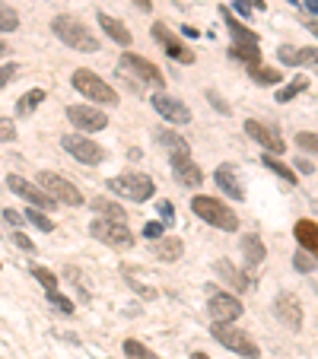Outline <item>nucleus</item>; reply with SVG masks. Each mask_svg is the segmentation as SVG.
Returning <instances> with one entry per match:
<instances>
[{
	"label": "nucleus",
	"instance_id": "nucleus-40",
	"mask_svg": "<svg viewBox=\"0 0 318 359\" xmlns=\"http://www.w3.org/2000/svg\"><path fill=\"white\" fill-rule=\"evenodd\" d=\"M48 302H51L54 308H61L64 315H70V312H74V302H70V299H64V296H61V292H58V290H54V292H48Z\"/></svg>",
	"mask_w": 318,
	"mask_h": 359
},
{
	"label": "nucleus",
	"instance_id": "nucleus-18",
	"mask_svg": "<svg viewBox=\"0 0 318 359\" xmlns=\"http://www.w3.org/2000/svg\"><path fill=\"white\" fill-rule=\"evenodd\" d=\"M156 143L169 153V159H185V156H191L188 140H182V137L175 134V131H169V128H159V131H156Z\"/></svg>",
	"mask_w": 318,
	"mask_h": 359
},
{
	"label": "nucleus",
	"instance_id": "nucleus-50",
	"mask_svg": "<svg viewBox=\"0 0 318 359\" xmlns=\"http://www.w3.org/2000/svg\"><path fill=\"white\" fill-rule=\"evenodd\" d=\"M207 96H210V102L217 105V108H220V112H229V105H223V102H220V96H217V92H207Z\"/></svg>",
	"mask_w": 318,
	"mask_h": 359
},
{
	"label": "nucleus",
	"instance_id": "nucleus-10",
	"mask_svg": "<svg viewBox=\"0 0 318 359\" xmlns=\"http://www.w3.org/2000/svg\"><path fill=\"white\" fill-rule=\"evenodd\" d=\"M67 118L76 131L83 134H96V131H106L108 128V118L102 108H92V105H70L67 108Z\"/></svg>",
	"mask_w": 318,
	"mask_h": 359
},
{
	"label": "nucleus",
	"instance_id": "nucleus-35",
	"mask_svg": "<svg viewBox=\"0 0 318 359\" xmlns=\"http://www.w3.org/2000/svg\"><path fill=\"white\" fill-rule=\"evenodd\" d=\"M277 58H281L283 64H290V67H299V64H303V48L281 45V51H277Z\"/></svg>",
	"mask_w": 318,
	"mask_h": 359
},
{
	"label": "nucleus",
	"instance_id": "nucleus-27",
	"mask_svg": "<svg viewBox=\"0 0 318 359\" xmlns=\"http://www.w3.org/2000/svg\"><path fill=\"white\" fill-rule=\"evenodd\" d=\"M38 102H45V92H42V90H29L26 96L16 99V115H19V118L32 115V112L38 108Z\"/></svg>",
	"mask_w": 318,
	"mask_h": 359
},
{
	"label": "nucleus",
	"instance_id": "nucleus-4",
	"mask_svg": "<svg viewBox=\"0 0 318 359\" xmlns=\"http://www.w3.org/2000/svg\"><path fill=\"white\" fill-rule=\"evenodd\" d=\"M210 334H213L217 344H223L226 350L239 353V356H245V359H258V356H261V350H258V344L249 337V331H239V328H233V324H226V322H213Z\"/></svg>",
	"mask_w": 318,
	"mask_h": 359
},
{
	"label": "nucleus",
	"instance_id": "nucleus-24",
	"mask_svg": "<svg viewBox=\"0 0 318 359\" xmlns=\"http://www.w3.org/2000/svg\"><path fill=\"white\" fill-rule=\"evenodd\" d=\"M182 251H185V245H182V239H156V245H153V255L159 258V261H178L182 258Z\"/></svg>",
	"mask_w": 318,
	"mask_h": 359
},
{
	"label": "nucleus",
	"instance_id": "nucleus-38",
	"mask_svg": "<svg viewBox=\"0 0 318 359\" xmlns=\"http://www.w3.org/2000/svg\"><path fill=\"white\" fill-rule=\"evenodd\" d=\"M293 267L299 270V274H309V270H315V267H318V258H315V255H309V251L303 248V251H299V255L293 258Z\"/></svg>",
	"mask_w": 318,
	"mask_h": 359
},
{
	"label": "nucleus",
	"instance_id": "nucleus-23",
	"mask_svg": "<svg viewBox=\"0 0 318 359\" xmlns=\"http://www.w3.org/2000/svg\"><path fill=\"white\" fill-rule=\"evenodd\" d=\"M213 270H217V274H220L223 280H226L229 286H233V290H239V292H245L251 286V280H249V274H242V270L239 267H233V264L229 261H217L213 264Z\"/></svg>",
	"mask_w": 318,
	"mask_h": 359
},
{
	"label": "nucleus",
	"instance_id": "nucleus-33",
	"mask_svg": "<svg viewBox=\"0 0 318 359\" xmlns=\"http://www.w3.org/2000/svg\"><path fill=\"white\" fill-rule=\"evenodd\" d=\"M124 356L128 359H159L153 350H147L144 344H137V340H124Z\"/></svg>",
	"mask_w": 318,
	"mask_h": 359
},
{
	"label": "nucleus",
	"instance_id": "nucleus-22",
	"mask_svg": "<svg viewBox=\"0 0 318 359\" xmlns=\"http://www.w3.org/2000/svg\"><path fill=\"white\" fill-rule=\"evenodd\" d=\"M220 16L226 19L229 26V35H233V45H258V35L251 29H245L239 19H235L233 13H229V7H220Z\"/></svg>",
	"mask_w": 318,
	"mask_h": 359
},
{
	"label": "nucleus",
	"instance_id": "nucleus-9",
	"mask_svg": "<svg viewBox=\"0 0 318 359\" xmlns=\"http://www.w3.org/2000/svg\"><path fill=\"white\" fill-rule=\"evenodd\" d=\"M124 70H128L131 76H137V80H144V83H153V90H162V74H159V67L153 64V60H147V58H140V54H134V51H124L122 54V60H118Z\"/></svg>",
	"mask_w": 318,
	"mask_h": 359
},
{
	"label": "nucleus",
	"instance_id": "nucleus-52",
	"mask_svg": "<svg viewBox=\"0 0 318 359\" xmlns=\"http://www.w3.org/2000/svg\"><path fill=\"white\" fill-rule=\"evenodd\" d=\"M303 3H306V10H309V13L318 16V0H303Z\"/></svg>",
	"mask_w": 318,
	"mask_h": 359
},
{
	"label": "nucleus",
	"instance_id": "nucleus-46",
	"mask_svg": "<svg viewBox=\"0 0 318 359\" xmlns=\"http://www.w3.org/2000/svg\"><path fill=\"white\" fill-rule=\"evenodd\" d=\"M159 213H162L166 226H172V219H175V213H172V201H159Z\"/></svg>",
	"mask_w": 318,
	"mask_h": 359
},
{
	"label": "nucleus",
	"instance_id": "nucleus-55",
	"mask_svg": "<svg viewBox=\"0 0 318 359\" xmlns=\"http://www.w3.org/2000/svg\"><path fill=\"white\" fill-rule=\"evenodd\" d=\"M249 3H251L255 10H265V0H249Z\"/></svg>",
	"mask_w": 318,
	"mask_h": 359
},
{
	"label": "nucleus",
	"instance_id": "nucleus-41",
	"mask_svg": "<svg viewBox=\"0 0 318 359\" xmlns=\"http://www.w3.org/2000/svg\"><path fill=\"white\" fill-rule=\"evenodd\" d=\"M16 140V124L10 118H0V143Z\"/></svg>",
	"mask_w": 318,
	"mask_h": 359
},
{
	"label": "nucleus",
	"instance_id": "nucleus-43",
	"mask_svg": "<svg viewBox=\"0 0 318 359\" xmlns=\"http://www.w3.org/2000/svg\"><path fill=\"white\" fill-rule=\"evenodd\" d=\"M162 229H166L162 223H147V226H144V239H150V242L162 239Z\"/></svg>",
	"mask_w": 318,
	"mask_h": 359
},
{
	"label": "nucleus",
	"instance_id": "nucleus-6",
	"mask_svg": "<svg viewBox=\"0 0 318 359\" xmlns=\"http://www.w3.org/2000/svg\"><path fill=\"white\" fill-rule=\"evenodd\" d=\"M92 239L106 242V245L112 248H131L134 245V235H131L128 223H122V219H106V217H96L90 226Z\"/></svg>",
	"mask_w": 318,
	"mask_h": 359
},
{
	"label": "nucleus",
	"instance_id": "nucleus-48",
	"mask_svg": "<svg viewBox=\"0 0 318 359\" xmlns=\"http://www.w3.org/2000/svg\"><path fill=\"white\" fill-rule=\"evenodd\" d=\"M296 169H299L303 175H312V172H315V165H312L309 159H296Z\"/></svg>",
	"mask_w": 318,
	"mask_h": 359
},
{
	"label": "nucleus",
	"instance_id": "nucleus-34",
	"mask_svg": "<svg viewBox=\"0 0 318 359\" xmlns=\"http://www.w3.org/2000/svg\"><path fill=\"white\" fill-rule=\"evenodd\" d=\"M32 277H35L38 283L45 286V292H54V290H58V277H54L48 267H38V264H35V267H32Z\"/></svg>",
	"mask_w": 318,
	"mask_h": 359
},
{
	"label": "nucleus",
	"instance_id": "nucleus-20",
	"mask_svg": "<svg viewBox=\"0 0 318 359\" xmlns=\"http://www.w3.org/2000/svg\"><path fill=\"white\" fill-rule=\"evenodd\" d=\"M172 172H175V178L182 181V185H188V187L204 185V172H201V165L191 162V156H185V159H172Z\"/></svg>",
	"mask_w": 318,
	"mask_h": 359
},
{
	"label": "nucleus",
	"instance_id": "nucleus-54",
	"mask_svg": "<svg viewBox=\"0 0 318 359\" xmlns=\"http://www.w3.org/2000/svg\"><path fill=\"white\" fill-rule=\"evenodd\" d=\"M309 32L318 38V19H312V23H309Z\"/></svg>",
	"mask_w": 318,
	"mask_h": 359
},
{
	"label": "nucleus",
	"instance_id": "nucleus-53",
	"mask_svg": "<svg viewBox=\"0 0 318 359\" xmlns=\"http://www.w3.org/2000/svg\"><path fill=\"white\" fill-rule=\"evenodd\" d=\"M182 32H185V35H188V38H197V35H201V32H197L194 26H182Z\"/></svg>",
	"mask_w": 318,
	"mask_h": 359
},
{
	"label": "nucleus",
	"instance_id": "nucleus-36",
	"mask_svg": "<svg viewBox=\"0 0 318 359\" xmlns=\"http://www.w3.org/2000/svg\"><path fill=\"white\" fill-rule=\"evenodd\" d=\"M26 219H29L32 226H38L42 232H51V229H54V223H51V219H48L38 207H29V210H26Z\"/></svg>",
	"mask_w": 318,
	"mask_h": 359
},
{
	"label": "nucleus",
	"instance_id": "nucleus-30",
	"mask_svg": "<svg viewBox=\"0 0 318 359\" xmlns=\"http://www.w3.org/2000/svg\"><path fill=\"white\" fill-rule=\"evenodd\" d=\"M306 90H309V80H306V76H296V80H290L287 86L277 92V102H290V99H296L299 92H306Z\"/></svg>",
	"mask_w": 318,
	"mask_h": 359
},
{
	"label": "nucleus",
	"instance_id": "nucleus-15",
	"mask_svg": "<svg viewBox=\"0 0 318 359\" xmlns=\"http://www.w3.org/2000/svg\"><path fill=\"white\" fill-rule=\"evenodd\" d=\"M153 108H156V112L162 115L166 121H172V124H188V121H191L188 105H185L182 99L166 96V92H153Z\"/></svg>",
	"mask_w": 318,
	"mask_h": 359
},
{
	"label": "nucleus",
	"instance_id": "nucleus-42",
	"mask_svg": "<svg viewBox=\"0 0 318 359\" xmlns=\"http://www.w3.org/2000/svg\"><path fill=\"white\" fill-rule=\"evenodd\" d=\"M16 74H19V67H16V64H3V67H0V90H3V86H10V83L16 80Z\"/></svg>",
	"mask_w": 318,
	"mask_h": 359
},
{
	"label": "nucleus",
	"instance_id": "nucleus-11",
	"mask_svg": "<svg viewBox=\"0 0 318 359\" xmlns=\"http://www.w3.org/2000/svg\"><path fill=\"white\" fill-rule=\"evenodd\" d=\"M153 38L162 45V51H166L172 60H178V64H194V51H191L188 45H182L178 35H175L166 23H153Z\"/></svg>",
	"mask_w": 318,
	"mask_h": 359
},
{
	"label": "nucleus",
	"instance_id": "nucleus-19",
	"mask_svg": "<svg viewBox=\"0 0 318 359\" xmlns=\"http://www.w3.org/2000/svg\"><path fill=\"white\" fill-rule=\"evenodd\" d=\"M99 26H102V32H106L108 38H112V42H118V45L122 48H131V42H134V35H131L128 32V26L122 23V19H115V16H108V13H102V10H99Z\"/></svg>",
	"mask_w": 318,
	"mask_h": 359
},
{
	"label": "nucleus",
	"instance_id": "nucleus-29",
	"mask_svg": "<svg viewBox=\"0 0 318 359\" xmlns=\"http://www.w3.org/2000/svg\"><path fill=\"white\" fill-rule=\"evenodd\" d=\"M92 210H96V217H106V219H122V223H128V213H124L118 203H112V201H92Z\"/></svg>",
	"mask_w": 318,
	"mask_h": 359
},
{
	"label": "nucleus",
	"instance_id": "nucleus-31",
	"mask_svg": "<svg viewBox=\"0 0 318 359\" xmlns=\"http://www.w3.org/2000/svg\"><path fill=\"white\" fill-rule=\"evenodd\" d=\"M265 165H267V169H271L274 175H281V178L287 181V185H296V181H299V178H296V172H293V169H290V165H283L281 159H274V156H265Z\"/></svg>",
	"mask_w": 318,
	"mask_h": 359
},
{
	"label": "nucleus",
	"instance_id": "nucleus-13",
	"mask_svg": "<svg viewBox=\"0 0 318 359\" xmlns=\"http://www.w3.org/2000/svg\"><path fill=\"white\" fill-rule=\"evenodd\" d=\"M207 312H210L213 322L233 324V322H239V318H242V302L235 299V296H229V292H213Z\"/></svg>",
	"mask_w": 318,
	"mask_h": 359
},
{
	"label": "nucleus",
	"instance_id": "nucleus-45",
	"mask_svg": "<svg viewBox=\"0 0 318 359\" xmlns=\"http://www.w3.org/2000/svg\"><path fill=\"white\" fill-rule=\"evenodd\" d=\"M3 219H7L10 226H26V223H29L26 213H16V210H3Z\"/></svg>",
	"mask_w": 318,
	"mask_h": 359
},
{
	"label": "nucleus",
	"instance_id": "nucleus-21",
	"mask_svg": "<svg viewBox=\"0 0 318 359\" xmlns=\"http://www.w3.org/2000/svg\"><path fill=\"white\" fill-rule=\"evenodd\" d=\"M293 235L309 255L318 258V223L315 219H299V223L293 226Z\"/></svg>",
	"mask_w": 318,
	"mask_h": 359
},
{
	"label": "nucleus",
	"instance_id": "nucleus-14",
	"mask_svg": "<svg viewBox=\"0 0 318 359\" xmlns=\"http://www.w3.org/2000/svg\"><path fill=\"white\" fill-rule=\"evenodd\" d=\"M245 134H249L251 140L261 143L267 153H283V150H287V143H283L281 131H274L271 124H261V121H255V118L245 121Z\"/></svg>",
	"mask_w": 318,
	"mask_h": 359
},
{
	"label": "nucleus",
	"instance_id": "nucleus-17",
	"mask_svg": "<svg viewBox=\"0 0 318 359\" xmlns=\"http://www.w3.org/2000/svg\"><path fill=\"white\" fill-rule=\"evenodd\" d=\"M213 181H217L223 194H229L233 201H242L245 197V187H242V181H239V175H235L233 165H220V169L213 172Z\"/></svg>",
	"mask_w": 318,
	"mask_h": 359
},
{
	"label": "nucleus",
	"instance_id": "nucleus-16",
	"mask_svg": "<svg viewBox=\"0 0 318 359\" xmlns=\"http://www.w3.org/2000/svg\"><path fill=\"white\" fill-rule=\"evenodd\" d=\"M277 315H281V322L290 331L303 328V306H299V299H296L293 292H283L281 299H277Z\"/></svg>",
	"mask_w": 318,
	"mask_h": 359
},
{
	"label": "nucleus",
	"instance_id": "nucleus-7",
	"mask_svg": "<svg viewBox=\"0 0 318 359\" xmlns=\"http://www.w3.org/2000/svg\"><path fill=\"white\" fill-rule=\"evenodd\" d=\"M38 185L45 187L58 203H64V207H80V203H83V194L76 191V185H70V181L61 178L58 172H38Z\"/></svg>",
	"mask_w": 318,
	"mask_h": 359
},
{
	"label": "nucleus",
	"instance_id": "nucleus-1",
	"mask_svg": "<svg viewBox=\"0 0 318 359\" xmlns=\"http://www.w3.org/2000/svg\"><path fill=\"white\" fill-rule=\"evenodd\" d=\"M51 32L58 38H61L64 45L67 48H74V51H83V54H92V51H99V42H96V35H92L90 29H86L76 16H67V13H61V16H54L51 19Z\"/></svg>",
	"mask_w": 318,
	"mask_h": 359
},
{
	"label": "nucleus",
	"instance_id": "nucleus-37",
	"mask_svg": "<svg viewBox=\"0 0 318 359\" xmlns=\"http://www.w3.org/2000/svg\"><path fill=\"white\" fill-rule=\"evenodd\" d=\"M16 29H19V16L0 3V32H16Z\"/></svg>",
	"mask_w": 318,
	"mask_h": 359
},
{
	"label": "nucleus",
	"instance_id": "nucleus-57",
	"mask_svg": "<svg viewBox=\"0 0 318 359\" xmlns=\"http://www.w3.org/2000/svg\"><path fill=\"white\" fill-rule=\"evenodd\" d=\"M3 54H7V45H3V42H0V58H3Z\"/></svg>",
	"mask_w": 318,
	"mask_h": 359
},
{
	"label": "nucleus",
	"instance_id": "nucleus-5",
	"mask_svg": "<svg viewBox=\"0 0 318 359\" xmlns=\"http://www.w3.org/2000/svg\"><path fill=\"white\" fill-rule=\"evenodd\" d=\"M108 187H112L115 194L128 197V201L144 203V201H150L153 197L156 181H153L150 175H144V172H128V175H115V178H108Z\"/></svg>",
	"mask_w": 318,
	"mask_h": 359
},
{
	"label": "nucleus",
	"instance_id": "nucleus-44",
	"mask_svg": "<svg viewBox=\"0 0 318 359\" xmlns=\"http://www.w3.org/2000/svg\"><path fill=\"white\" fill-rule=\"evenodd\" d=\"M303 64L318 74V48H306V51H303Z\"/></svg>",
	"mask_w": 318,
	"mask_h": 359
},
{
	"label": "nucleus",
	"instance_id": "nucleus-25",
	"mask_svg": "<svg viewBox=\"0 0 318 359\" xmlns=\"http://www.w3.org/2000/svg\"><path fill=\"white\" fill-rule=\"evenodd\" d=\"M242 255H245V264H249V267H255V264H261L265 261V242L258 239V235H245L242 239Z\"/></svg>",
	"mask_w": 318,
	"mask_h": 359
},
{
	"label": "nucleus",
	"instance_id": "nucleus-49",
	"mask_svg": "<svg viewBox=\"0 0 318 359\" xmlns=\"http://www.w3.org/2000/svg\"><path fill=\"white\" fill-rule=\"evenodd\" d=\"M235 10H239V13H245V16H249L251 10H255V7H251L249 0H235Z\"/></svg>",
	"mask_w": 318,
	"mask_h": 359
},
{
	"label": "nucleus",
	"instance_id": "nucleus-56",
	"mask_svg": "<svg viewBox=\"0 0 318 359\" xmlns=\"http://www.w3.org/2000/svg\"><path fill=\"white\" fill-rule=\"evenodd\" d=\"M191 359H210L207 353H191Z\"/></svg>",
	"mask_w": 318,
	"mask_h": 359
},
{
	"label": "nucleus",
	"instance_id": "nucleus-12",
	"mask_svg": "<svg viewBox=\"0 0 318 359\" xmlns=\"http://www.w3.org/2000/svg\"><path fill=\"white\" fill-rule=\"evenodd\" d=\"M7 187L13 191V194L23 197V201H29L32 207H38V210H48V207H54V203H58L42 185H32V181L19 178V175H7Z\"/></svg>",
	"mask_w": 318,
	"mask_h": 359
},
{
	"label": "nucleus",
	"instance_id": "nucleus-32",
	"mask_svg": "<svg viewBox=\"0 0 318 359\" xmlns=\"http://www.w3.org/2000/svg\"><path fill=\"white\" fill-rule=\"evenodd\" d=\"M229 51H233V58L245 60V64H261V51H258V45H233Z\"/></svg>",
	"mask_w": 318,
	"mask_h": 359
},
{
	"label": "nucleus",
	"instance_id": "nucleus-2",
	"mask_svg": "<svg viewBox=\"0 0 318 359\" xmlns=\"http://www.w3.org/2000/svg\"><path fill=\"white\" fill-rule=\"evenodd\" d=\"M191 210H194V217H201L204 223H210L213 229H223V232L239 229V217H235V210L229 207V203L217 201V197L197 194L194 201H191Z\"/></svg>",
	"mask_w": 318,
	"mask_h": 359
},
{
	"label": "nucleus",
	"instance_id": "nucleus-39",
	"mask_svg": "<svg viewBox=\"0 0 318 359\" xmlns=\"http://www.w3.org/2000/svg\"><path fill=\"white\" fill-rule=\"evenodd\" d=\"M296 147L306 153H318V134H309V131H299L296 134Z\"/></svg>",
	"mask_w": 318,
	"mask_h": 359
},
{
	"label": "nucleus",
	"instance_id": "nucleus-28",
	"mask_svg": "<svg viewBox=\"0 0 318 359\" xmlns=\"http://www.w3.org/2000/svg\"><path fill=\"white\" fill-rule=\"evenodd\" d=\"M249 76L258 83V86H277V83L283 80L277 70H271V67H261V64H249Z\"/></svg>",
	"mask_w": 318,
	"mask_h": 359
},
{
	"label": "nucleus",
	"instance_id": "nucleus-3",
	"mask_svg": "<svg viewBox=\"0 0 318 359\" xmlns=\"http://www.w3.org/2000/svg\"><path fill=\"white\" fill-rule=\"evenodd\" d=\"M70 83H74V90L80 92V96H86L90 102H102V105H108V108H112V105H122L118 102V92H115L102 76H96L92 70H86V67L74 70Z\"/></svg>",
	"mask_w": 318,
	"mask_h": 359
},
{
	"label": "nucleus",
	"instance_id": "nucleus-51",
	"mask_svg": "<svg viewBox=\"0 0 318 359\" xmlns=\"http://www.w3.org/2000/svg\"><path fill=\"white\" fill-rule=\"evenodd\" d=\"M134 3L144 10V13H150V10H153V0H134Z\"/></svg>",
	"mask_w": 318,
	"mask_h": 359
},
{
	"label": "nucleus",
	"instance_id": "nucleus-8",
	"mask_svg": "<svg viewBox=\"0 0 318 359\" xmlns=\"http://www.w3.org/2000/svg\"><path fill=\"white\" fill-rule=\"evenodd\" d=\"M61 147L76 159V162H83V165H99L102 159H106V150H102L99 143H92L90 137H83V134L61 137Z\"/></svg>",
	"mask_w": 318,
	"mask_h": 359
},
{
	"label": "nucleus",
	"instance_id": "nucleus-26",
	"mask_svg": "<svg viewBox=\"0 0 318 359\" xmlns=\"http://www.w3.org/2000/svg\"><path fill=\"white\" fill-rule=\"evenodd\" d=\"M144 277H147V274L140 267H124V280H128V286H134L144 299H156V286H147Z\"/></svg>",
	"mask_w": 318,
	"mask_h": 359
},
{
	"label": "nucleus",
	"instance_id": "nucleus-47",
	"mask_svg": "<svg viewBox=\"0 0 318 359\" xmlns=\"http://www.w3.org/2000/svg\"><path fill=\"white\" fill-rule=\"evenodd\" d=\"M13 242H16V245H19V248H26V251H35V245H32V242L26 239L23 232H16V235H13Z\"/></svg>",
	"mask_w": 318,
	"mask_h": 359
}]
</instances>
